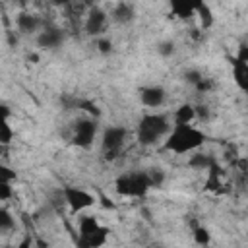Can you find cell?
Here are the masks:
<instances>
[{"label": "cell", "instance_id": "6da1fadb", "mask_svg": "<svg viewBox=\"0 0 248 248\" xmlns=\"http://www.w3.org/2000/svg\"><path fill=\"white\" fill-rule=\"evenodd\" d=\"M205 140H207V136L192 124H172V128L165 136L163 147L167 151L182 155V153L196 151L198 147H202L205 143Z\"/></svg>", "mask_w": 248, "mask_h": 248}, {"label": "cell", "instance_id": "4fadbf2b", "mask_svg": "<svg viewBox=\"0 0 248 248\" xmlns=\"http://www.w3.org/2000/svg\"><path fill=\"white\" fill-rule=\"evenodd\" d=\"M64 41V33L56 27H46L37 35V45L41 48H56Z\"/></svg>", "mask_w": 248, "mask_h": 248}, {"label": "cell", "instance_id": "3957f363", "mask_svg": "<svg viewBox=\"0 0 248 248\" xmlns=\"http://www.w3.org/2000/svg\"><path fill=\"white\" fill-rule=\"evenodd\" d=\"M108 229L99 225L97 217L93 215H83L79 219V236L76 240V244L79 248H99L107 242L108 236Z\"/></svg>", "mask_w": 248, "mask_h": 248}, {"label": "cell", "instance_id": "8992f818", "mask_svg": "<svg viewBox=\"0 0 248 248\" xmlns=\"http://www.w3.org/2000/svg\"><path fill=\"white\" fill-rule=\"evenodd\" d=\"M62 196H64V202L68 203V207L72 209V213L83 211V209L95 205V202H97V198L91 192H87L83 188H78V186H64Z\"/></svg>", "mask_w": 248, "mask_h": 248}, {"label": "cell", "instance_id": "ba28073f", "mask_svg": "<svg viewBox=\"0 0 248 248\" xmlns=\"http://www.w3.org/2000/svg\"><path fill=\"white\" fill-rule=\"evenodd\" d=\"M95 134H97V122L91 120V118H83V120H78L74 124V136H72V143L76 147H81V149H87L91 147L93 140H95Z\"/></svg>", "mask_w": 248, "mask_h": 248}, {"label": "cell", "instance_id": "5b68a950", "mask_svg": "<svg viewBox=\"0 0 248 248\" xmlns=\"http://www.w3.org/2000/svg\"><path fill=\"white\" fill-rule=\"evenodd\" d=\"M126 136H128V132H126V128H122V126H108V128L103 132V141H101V145H103V151H105V159H107V161H114V159L120 155L122 145H124V141H126Z\"/></svg>", "mask_w": 248, "mask_h": 248}, {"label": "cell", "instance_id": "d4e9b609", "mask_svg": "<svg viewBox=\"0 0 248 248\" xmlns=\"http://www.w3.org/2000/svg\"><path fill=\"white\" fill-rule=\"evenodd\" d=\"M194 87H196V91H200V93H209V91L215 87V81L209 79V78H203V76H202V79H200Z\"/></svg>", "mask_w": 248, "mask_h": 248}, {"label": "cell", "instance_id": "e0dca14e", "mask_svg": "<svg viewBox=\"0 0 248 248\" xmlns=\"http://www.w3.org/2000/svg\"><path fill=\"white\" fill-rule=\"evenodd\" d=\"M194 14H198V17H200V25H202V29H209L211 25H213V12H211V8L205 4V2H202L198 8H196V12Z\"/></svg>", "mask_w": 248, "mask_h": 248}, {"label": "cell", "instance_id": "ac0fdd59", "mask_svg": "<svg viewBox=\"0 0 248 248\" xmlns=\"http://www.w3.org/2000/svg\"><path fill=\"white\" fill-rule=\"evenodd\" d=\"M215 159L211 157V155H205V153H196V155H192L190 157V161H188V165L192 167V169H198V170H205L211 163H213Z\"/></svg>", "mask_w": 248, "mask_h": 248}, {"label": "cell", "instance_id": "d6986e66", "mask_svg": "<svg viewBox=\"0 0 248 248\" xmlns=\"http://www.w3.org/2000/svg\"><path fill=\"white\" fill-rule=\"evenodd\" d=\"M192 234H194V242H196V244L205 246V244L211 242L209 231H207L205 227H202V225H194V227H192Z\"/></svg>", "mask_w": 248, "mask_h": 248}, {"label": "cell", "instance_id": "44dd1931", "mask_svg": "<svg viewBox=\"0 0 248 248\" xmlns=\"http://www.w3.org/2000/svg\"><path fill=\"white\" fill-rule=\"evenodd\" d=\"M76 107L81 108V110H85L87 114H91V116H95V118L101 116V110L97 108V105L91 103V101H87V99H79V101H76Z\"/></svg>", "mask_w": 248, "mask_h": 248}, {"label": "cell", "instance_id": "2e32d148", "mask_svg": "<svg viewBox=\"0 0 248 248\" xmlns=\"http://www.w3.org/2000/svg\"><path fill=\"white\" fill-rule=\"evenodd\" d=\"M192 120H196V112H194V105H180L174 110V124H190Z\"/></svg>", "mask_w": 248, "mask_h": 248}, {"label": "cell", "instance_id": "603a6c76", "mask_svg": "<svg viewBox=\"0 0 248 248\" xmlns=\"http://www.w3.org/2000/svg\"><path fill=\"white\" fill-rule=\"evenodd\" d=\"M147 176H149V184H151V188H159V186L163 184V180H165V174H163L161 169H153V170H149Z\"/></svg>", "mask_w": 248, "mask_h": 248}, {"label": "cell", "instance_id": "4dcf8cb0", "mask_svg": "<svg viewBox=\"0 0 248 248\" xmlns=\"http://www.w3.org/2000/svg\"><path fill=\"white\" fill-rule=\"evenodd\" d=\"M99 200H101L103 207H107V209H114V207H116V205L112 203V200H108V198H107L105 194H101V196H99Z\"/></svg>", "mask_w": 248, "mask_h": 248}, {"label": "cell", "instance_id": "d6a6232c", "mask_svg": "<svg viewBox=\"0 0 248 248\" xmlns=\"http://www.w3.org/2000/svg\"><path fill=\"white\" fill-rule=\"evenodd\" d=\"M29 60H31L33 64H37V62H39V56H37V54H29Z\"/></svg>", "mask_w": 248, "mask_h": 248}, {"label": "cell", "instance_id": "484cf974", "mask_svg": "<svg viewBox=\"0 0 248 248\" xmlns=\"http://www.w3.org/2000/svg\"><path fill=\"white\" fill-rule=\"evenodd\" d=\"M157 50H159L161 56H170V54L174 52V43H172V41H163V43L157 46Z\"/></svg>", "mask_w": 248, "mask_h": 248}, {"label": "cell", "instance_id": "277c9868", "mask_svg": "<svg viewBox=\"0 0 248 248\" xmlns=\"http://www.w3.org/2000/svg\"><path fill=\"white\" fill-rule=\"evenodd\" d=\"M149 188L147 172H126L114 180V190L124 198H143Z\"/></svg>", "mask_w": 248, "mask_h": 248}, {"label": "cell", "instance_id": "836d02e7", "mask_svg": "<svg viewBox=\"0 0 248 248\" xmlns=\"http://www.w3.org/2000/svg\"><path fill=\"white\" fill-rule=\"evenodd\" d=\"M56 4H66V2H70V0H54Z\"/></svg>", "mask_w": 248, "mask_h": 248}, {"label": "cell", "instance_id": "f1b7e54d", "mask_svg": "<svg viewBox=\"0 0 248 248\" xmlns=\"http://www.w3.org/2000/svg\"><path fill=\"white\" fill-rule=\"evenodd\" d=\"M184 78H186V81H188V83L196 85V83L202 79V72H198V70H186Z\"/></svg>", "mask_w": 248, "mask_h": 248}, {"label": "cell", "instance_id": "52a82bcc", "mask_svg": "<svg viewBox=\"0 0 248 248\" xmlns=\"http://www.w3.org/2000/svg\"><path fill=\"white\" fill-rule=\"evenodd\" d=\"M232 64V78L240 91H248V46L242 43L238 52L231 58Z\"/></svg>", "mask_w": 248, "mask_h": 248}, {"label": "cell", "instance_id": "1f68e13d", "mask_svg": "<svg viewBox=\"0 0 248 248\" xmlns=\"http://www.w3.org/2000/svg\"><path fill=\"white\" fill-rule=\"evenodd\" d=\"M10 114H12V110L4 103H0V118H10Z\"/></svg>", "mask_w": 248, "mask_h": 248}, {"label": "cell", "instance_id": "5bb4252c", "mask_svg": "<svg viewBox=\"0 0 248 248\" xmlns=\"http://www.w3.org/2000/svg\"><path fill=\"white\" fill-rule=\"evenodd\" d=\"M112 19L116 21V23H130V21H134V17H136V14H134V8L128 4V2H120V4H116L114 8H112Z\"/></svg>", "mask_w": 248, "mask_h": 248}, {"label": "cell", "instance_id": "83f0119b", "mask_svg": "<svg viewBox=\"0 0 248 248\" xmlns=\"http://www.w3.org/2000/svg\"><path fill=\"white\" fill-rule=\"evenodd\" d=\"M97 48L101 54H110L112 52V43L108 39H99L97 41Z\"/></svg>", "mask_w": 248, "mask_h": 248}, {"label": "cell", "instance_id": "4316f807", "mask_svg": "<svg viewBox=\"0 0 248 248\" xmlns=\"http://www.w3.org/2000/svg\"><path fill=\"white\" fill-rule=\"evenodd\" d=\"M12 198V182H0V202Z\"/></svg>", "mask_w": 248, "mask_h": 248}, {"label": "cell", "instance_id": "7a4b0ae2", "mask_svg": "<svg viewBox=\"0 0 248 248\" xmlns=\"http://www.w3.org/2000/svg\"><path fill=\"white\" fill-rule=\"evenodd\" d=\"M170 130V124H169V118L165 114H157V112H151V114H143L140 124H138V130H136V138L141 145H153L157 140H161L163 136H167Z\"/></svg>", "mask_w": 248, "mask_h": 248}, {"label": "cell", "instance_id": "ffe728a7", "mask_svg": "<svg viewBox=\"0 0 248 248\" xmlns=\"http://www.w3.org/2000/svg\"><path fill=\"white\" fill-rule=\"evenodd\" d=\"M14 140V130L8 124V118H0V145H8Z\"/></svg>", "mask_w": 248, "mask_h": 248}, {"label": "cell", "instance_id": "30bf717a", "mask_svg": "<svg viewBox=\"0 0 248 248\" xmlns=\"http://www.w3.org/2000/svg\"><path fill=\"white\" fill-rule=\"evenodd\" d=\"M205 0H169L170 14L178 19H190L196 12V8Z\"/></svg>", "mask_w": 248, "mask_h": 248}, {"label": "cell", "instance_id": "8fae6325", "mask_svg": "<svg viewBox=\"0 0 248 248\" xmlns=\"http://www.w3.org/2000/svg\"><path fill=\"white\" fill-rule=\"evenodd\" d=\"M140 99L145 107L149 108H157L165 103V89L161 85H147L140 89Z\"/></svg>", "mask_w": 248, "mask_h": 248}, {"label": "cell", "instance_id": "9a60e30c", "mask_svg": "<svg viewBox=\"0 0 248 248\" xmlns=\"http://www.w3.org/2000/svg\"><path fill=\"white\" fill-rule=\"evenodd\" d=\"M16 25H17V29H19L21 33H35V31L39 29L41 21H39L37 16H33V14H25V12H23V14L17 16Z\"/></svg>", "mask_w": 248, "mask_h": 248}, {"label": "cell", "instance_id": "cb8c5ba5", "mask_svg": "<svg viewBox=\"0 0 248 248\" xmlns=\"http://www.w3.org/2000/svg\"><path fill=\"white\" fill-rule=\"evenodd\" d=\"M16 178H17V174H16V170L0 163V182H14Z\"/></svg>", "mask_w": 248, "mask_h": 248}, {"label": "cell", "instance_id": "9c48e42d", "mask_svg": "<svg viewBox=\"0 0 248 248\" xmlns=\"http://www.w3.org/2000/svg\"><path fill=\"white\" fill-rule=\"evenodd\" d=\"M207 178H205V190L207 192H215V194H227L229 192V188H225L227 184L223 182V169H221V165L217 163V161H213L207 169Z\"/></svg>", "mask_w": 248, "mask_h": 248}, {"label": "cell", "instance_id": "e575fe53", "mask_svg": "<svg viewBox=\"0 0 248 248\" xmlns=\"http://www.w3.org/2000/svg\"><path fill=\"white\" fill-rule=\"evenodd\" d=\"M85 2H91V0H85Z\"/></svg>", "mask_w": 248, "mask_h": 248}, {"label": "cell", "instance_id": "7c38bea8", "mask_svg": "<svg viewBox=\"0 0 248 248\" xmlns=\"http://www.w3.org/2000/svg\"><path fill=\"white\" fill-rule=\"evenodd\" d=\"M107 19H108V16L101 8H91L87 21H85V31L89 35H101L107 27Z\"/></svg>", "mask_w": 248, "mask_h": 248}, {"label": "cell", "instance_id": "f546056e", "mask_svg": "<svg viewBox=\"0 0 248 248\" xmlns=\"http://www.w3.org/2000/svg\"><path fill=\"white\" fill-rule=\"evenodd\" d=\"M194 112H196V118H198V120H203V122H205V120L209 118V110H207L205 105H196V107H194Z\"/></svg>", "mask_w": 248, "mask_h": 248}, {"label": "cell", "instance_id": "7402d4cb", "mask_svg": "<svg viewBox=\"0 0 248 248\" xmlns=\"http://www.w3.org/2000/svg\"><path fill=\"white\" fill-rule=\"evenodd\" d=\"M16 227V221L12 217V213L4 207H0V231H12Z\"/></svg>", "mask_w": 248, "mask_h": 248}]
</instances>
